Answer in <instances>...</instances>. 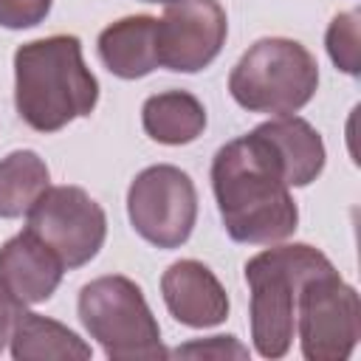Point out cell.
I'll return each instance as SVG.
<instances>
[{
	"mask_svg": "<svg viewBox=\"0 0 361 361\" xmlns=\"http://www.w3.org/2000/svg\"><path fill=\"white\" fill-rule=\"evenodd\" d=\"M212 189L226 234L237 243H282L299 226L282 164L257 127L214 152Z\"/></svg>",
	"mask_w": 361,
	"mask_h": 361,
	"instance_id": "cell-1",
	"label": "cell"
},
{
	"mask_svg": "<svg viewBox=\"0 0 361 361\" xmlns=\"http://www.w3.org/2000/svg\"><path fill=\"white\" fill-rule=\"evenodd\" d=\"M99 79L82 59L73 34L31 39L14 51V107L37 133H56L93 113Z\"/></svg>",
	"mask_w": 361,
	"mask_h": 361,
	"instance_id": "cell-2",
	"label": "cell"
},
{
	"mask_svg": "<svg viewBox=\"0 0 361 361\" xmlns=\"http://www.w3.org/2000/svg\"><path fill=\"white\" fill-rule=\"evenodd\" d=\"M333 268V262L307 243L274 245L245 262L251 290V338L262 358H282L296 333V302L305 279Z\"/></svg>",
	"mask_w": 361,
	"mask_h": 361,
	"instance_id": "cell-3",
	"label": "cell"
},
{
	"mask_svg": "<svg viewBox=\"0 0 361 361\" xmlns=\"http://www.w3.org/2000/svg\"><path fill=\"white\" fill-rule=\"evenodd\" d=\"M319 87V62L296 39L262 37L231 68L228 93L248 113L290 116Z\"/></svg>",
	"mask_w": 361,
	"mask_h": 361,
	"instance_id": "cell-4",
	"label": "cell"
},
{
	"mask_svg": "<svg viewBox=\"0 0 361 361\" xmlns=\"http://www.w3.org/2000/svg\"><path fill=\"white\" fill-rule=\"evenodd\" d=\"M79 319L90 338L102 344L113 361H161L169 350L161 344V327L141 288L121 276L90 279L79 290Z\"/></svg>",
	"mask_w": 361,
	"mask_h": 361,
	"instance_id": "cell-5",
	"label": "cell"
},
{
	"mask_svg": "<svg viewBox=\"0 0 361 361\" xmlns=\"http://www.w3.org/2000/svg\"><path fill=\"white\" fill-rule=\"evenodd\" d=\"M296 333L307 361H344L361 336V302L336 268L305 279L296 302Z\"/></svg>",
	"mask_w": 361,
	"mask_h": 361,
	"instance_id": "cell-6",
	"label": "cell"
},
{
	"mask_svg": "<svg viewBox=\"0 0 361 361\" xmlns=\"http://www.w3.org/2000/svg\"><path fill=\"white\" fill-rule=\"evenodd\" d=\"M25 231L42 240L65 268H82L104 245L107 217L82 186H48L25 212Z\"/></svg>",
	"mask_w": 361,
	"mask_h": 361,
	"instance_id": "cell-7",
	"label": "cell"
},
{
	"mask_svg": "<svg viewBox=\"0 0 361 361\" xmlns=\"http://www.w3.org/2000/svg\"><path fill=\"white\" fill-rule=\"evenodd\" d=\"M127 214L147 243L158 248L183 245L197 220V192L192 178L172 164L141 169L127 189Z\"/></svg>",
	"mask_w": 361,
	"mask_h": 361,
	"instance_id": "cell-8",
	"label": "cell"
},
{
	"mask_svg": "<svg viewBox=\"0 0 361 361\" xmlns=\"http://www.w3.org/2000/svg\"><path fill=\"white\" fill-rule=\"evenodd\" d=\"M228 34L226 8L217 0L166 3L155 25L158 65L175 73H197L217 59Z\"/></svg>",
	"mask_w": 361,
	"mask_h": 361,
	"instance_id": "cell-9",
	"label": "cell"
},
{
	"mask_svg": "<svg viewBox=\"0 0 361 361\" xmlns=\"http://www.w3.org/2000/svg\"><path fill=\"white\" fill-rule=\"evenodd\" d=\"M161 293L175 322L203 330L228 319V293L197 259H178L161 276Z\"/></svg>",
	"mask_w": 361,
	"mask_h": 361,
	"instance_id": "cell-10",
	"label": "cell"
},
{
	"mask_svg": "<svg viewBox=\"0 0 361 361\" xmlns=\"http://www.w3.org/2000/svg\"><path fill=\"white\" fill-rule=\"evenodd\" d=\"M62 274V259L31 231H20L0 248V290L23 307L51 299Z\"/></svg>",
	"mask_w": 361,
	"mask_h": 361,
	"instance_id": "cell-11",
	"label": "cell"
},
{
	"mask_svg": "<svg viewBox=\"0 0 361 361\" xmlns=\"http://www.w3.org/2000/svg\"><path fill=\"white\" fill-rule=\"evenodd\" d=\"M155 25L149 14H130L110 23L99 34V56L104 68L118 79H141L158 68Z\"/></svg>",
	"mask_w": 361,
	"mask_h": 361,
	"instance_id": "cell-12",
	"label": "cell"
},
{
	"mask_svg": "<svg viewBox=\"0 0 361 361\" xmlns=\"http://www.w3.org/2000/svg\"><path fill=\"white\" fill-rule=\"evenodd\" d=\"M274 147L288 186H307L324 169V141L322 135L299 116H276L257 127Z\"/></svg>",
	"mask_w": 361,
	"mask_h": 361,
	"instance_id": "cell-13",
	"label": "cell"
},
{
	"mask_svg": "<svg viewBox=\"0 0 361 361\" xmlns=\"http://www.w3.org/2000/svg\"><path fill=\"white\" fill-rule=\"evenodd\" d=\"M11 355L14 361H87L93 350L62 322L23 307L11 330Z\"/></svg>",
	"mask_w": 361,
	"mask_h": 361,
	"instance_id": "cell-14",
	"label": "cell"
},
{
	"mask_svg": "<svg viewBox=\"0 0 361 361\" xmlns=\"http://www.w3.org/2000/svg\"><path fill=\"white\" fill-rule=\"evenodd\" d=\"M141 124L144 133L158 144H192L206 130V107L189 90H164L144 102Z\"/></svg>",
	"mask_w": 361,
	"mask_h": 361,
	"instance_id": "cell-15",
	"label": "cell"
},
{
	"mask_svg": "<svg viewBox=\"0 0 361 361\" xmlns=\"http://www.w3.org/2000/svg\"><path fill=\"white\" fill-rule=\"evenodd\" d=\"M48 164L34 149H14L0 158V217H23L48 189Z\"/></svg>",
	"mask_w": 361,
	"mask_h": 361,
	"instance_id": "cell-16",
	"label": "cell"
},
{
	"mask_svg": "<svg viewBox=\"0 0 361 361\" xmlns=\"http://www.w3.org/2000/svg\"><path fill=\"white\" fill-rule=\"evenodd\" d=\"M333 65L350 76H358V11H341L330 20L324 37Z\"/></svg>",
	"mask_w": 361,
	"mask_h": 361,
	"instance_id": "cell-17",
	"label": "cell"
},
{
	"mask_svg": "<svg viewBox=\"0 0 361 361\" xmlns=\"http://www.w3.org/2000/svg\"><path fill=\"white\" fill-rule=\"evenodd\" d=\"M51 11V0H0V25L3 28H31L39 25Z\"/></svg>",
	"mask_w": 361,
	"mask_h": 361,
	"instance_id": "cell-18",
	"label": "cell"
},
{
	"mask_svg": "<svg viewBox=\"0 0 361 361\" xmlns=\"http://www.w3.org/2000/svg\"><path fill=\"white\" fill-rule=\"evenodd\" d=\"M172 355H178V358H200V355H203V358H228V355L245 358L248 350H245L243 344H237L234 336H212V338H206V341L183 344V347H178Z\"/></svg>",
	"mask_w": 361,
	"mask_h": 361,
	"instance_id": "cell-19",
	"label": "cell"
},
{
	"mask_svg": "<svg viewBox=\"0 0 361 361\" xmlns=\"http://www.w3.org/2000/svg\"><path fill=\"white\" fill-rule=\"evenodd\" d=\"M20 310H23V305H17L8 293L0 290V353L11 341V330H14V322H17Z\"/></svg>",
	"mask_w": 361,
	"mask_h": 361,
	"instance_id": "cell-20",
	"label": "cell"
},
{
	"mask_svg": "<svg viewBox=\"0 0 361 361\" xmlns=\"http://www.w3.org/2000/svg\"><path fill=\"white\" fill-rule=\"evenodd\" d=\"M144 3H175V0H144Z\"/></svg>",
	"mask_w": 361,
	"mask_h": 361,
	"instance_id": "cell-21",
	"label": "cell"
}]
</instances>
